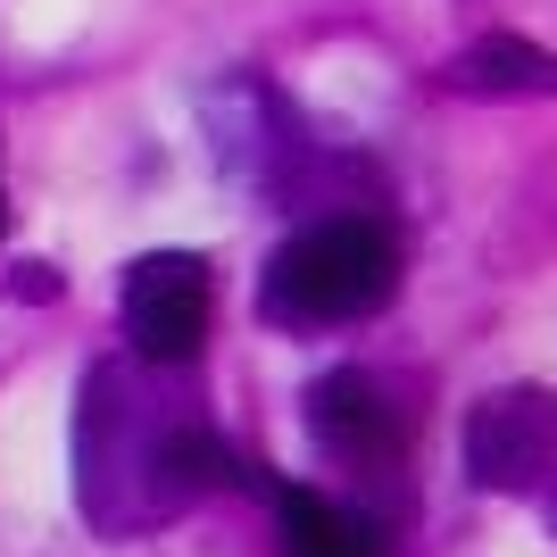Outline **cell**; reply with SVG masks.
I'll list each match as a JSON object with an SVG mask.
<instances>
[{"mask_svg": "<svg viewBox=\"0 0 557 557\" xmlns=\"http://www.w3.org/2000/svg\"><path fill=\"white\" fill-rule=\"evenodd\" d=\"M116 308H125V342H134L150 367H184V358H200V342H209V308H216L209 258H191V250L134 258L125 283H116Z\"/></svg>", "mask_w": 557, "mask_h": 557, "instance_id": "2", "label": "cell"}, {"mask_svg": "<svg viewBox=\"0 0 557 557\" xmlns=\"http://www.w3.org/2000/svg\"><path fill=\"white\" fill-rule=\"evenodd\" d=\"M308 433H317V449H333V458H349V466H374V458H392V449H399L392 399L374 392L358 367L308 383Z\"/></svg>", "mask_w": 557, "mask_h": 557, "instance_id": "4", "label": "cell"}, {"mask_svg": "<svg viewBox=\"0 0 557 557\" xmlns=\"http://www.w3.org/2000/svg\"><path fill=\"white\" fill-rule=\"evenodd\" d=\"M166 483L175 491H216V483H258V474H242V458H233L216 433H200V424H184V433H166Z\"/></svg>", "mask_w": 557, "mask_h": 557, "instance_id": "7", "label": "cell"}, {"mask_svg": "<svg viewBox=\"0 0 557 557\" xmlns=\"http://www.w3.org/2000/svg\"><path fill=\"white\" fill-rule=\"evenodd\" d=\"M283 499V557H383V533H374L358 508L325 499V491H275Z\"/></svg>", "mask_w": 557, "mask_h": 557, "instance_id": "5", "label": "cell"}, {"mask_svg": "<svg viewBox=\"0 0 557 557\" xmlns=\"http://www.w3.org/2000/svg\"><path fill=\"white\" fill-rule=\"evenodd\" d=\"M399 292V242L374 216H325L267 258L258 308L275 325H349Z\"/></svg>", "mask_w": 557, "mask_h": 557, "instance_id": "1", "label": "cell"}, {"mask_svg": "<svg viewBox=\"0 0 557 557\" xmlns=\"http://www.w3.org/2000/svg\"><path fill=\"white\" fill-rule=\"evenodd\" d=\"M557 458V399L549 392H499L466 424V466L483 491H524Z\"/></svg>", "mask_w": 557, "mask_h": 557, "instance_id": "3", "label": "cell"}, {"mask_svg": "<svg viewBox=\"0 0 557 557\" xmlns=\"http://www.w3.org/2000/svg\"><path fill=\"white\" fill-rule=\"evenodd\" d=\"M449 84L458 92H557V59L524 34H483V42L458 50Z\"/></svg>", "mask_w": 557, "mask_h": 557, "instance_id": "6", "label": "cell"}]
</instances>
